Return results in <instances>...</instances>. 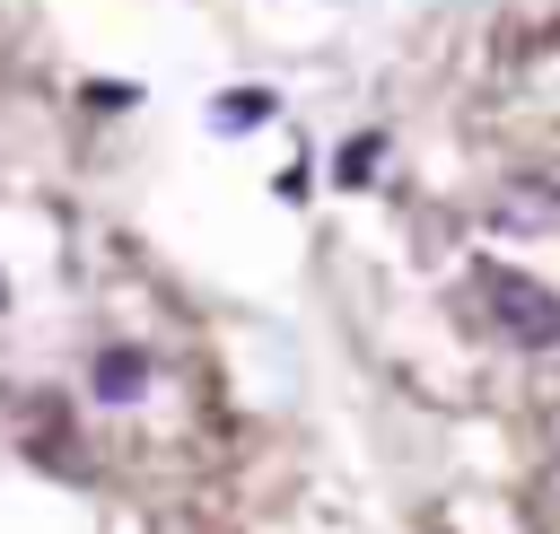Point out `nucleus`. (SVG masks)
Returning <instances> with one entry per match:
<instances>
[{
	"label": "nucleus",
	"instance_id": "1",
	"mask_svg": "<svg viewBox=\"0 0 560 534\" xmlns=\"http://www.w3.org/2000/svg\"><path fill=\"white\" fill-rule=\"evenodd\" d=\"M481 306H490V324H499L508 341H525V350H551V341H560V298H551L542 280H525V271H508V263H481Z\"/></svg>",
	"mask_w": 560,
	"mask_h": 534
},
{
	"label": "nucleus",
	"instance_id": "2",
	"mask_svg": "<svg viewBox=\"0 0 560 534\" xmlns=\"http://www.w3.org/2000/svg\"><path fill=\"white\" fill-rule=\"evenodd\" d=\"M149 394V359L140 350H96V403H140Z\"/></svg>",
	"mask_w": 560,
	"mask_h": 534
},
{
	"label": "nucleus",
	"instance_id": "3",
	"mask_svg": "<svg viewBox=\"0 0 560 534\" xmlns=\"http://www.w3.org/2000/svg\"><path fill=\"white\" fill-rule=\"evenodd\" d=\"M262 114H271V96H262V88H245V96H219V123H228V131H236V123H262Z\"/></svg>",
	"mask_w": 560,
	"mask_h": 534
},
{
	"label": "nucleus",
	"instance_id": "4",
	"mask_svg": "<svg viewBox=\"0 0 560 534\" xmlns=\"http://www.w3.org/2000/svg\"><path fill=\"white\" fill-rule=\"evenodd\" d=\"M0 306H9V289H0Z\"/></svg>",
	"mask_w": 560,
	"mask_h": 534
}]
</instances>
